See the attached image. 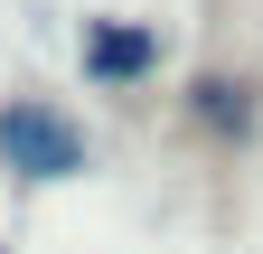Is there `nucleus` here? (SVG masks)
I'll use <instances>...</instances> for the list:
<instances>
[{"instance_id":"f257e3e1","label":"nucleus","mask_w":263,"mask_h":254,"mask_svg":"<svg viewBox=\"0 0 263 254\" xmlns=\"http://www.w3.org/2000/svg\"><path fill=\"white\" fill-rule=\"evenodd\" d=\"M0 160H10L19 179H76V170H85V132H76L57 104L19 94V104H0Z\"/></svg>"},{"instance_id":"7ed1b4c3","label":"nucleus","mask_w":263,"mask_h":254,"mask_svg":"<svg viewBox=\"0 0 263 254\" xmlns=\"http://www.w3.org/2000/svg\"><path fill=\"white\" fill-rule=\"evenodd\" d=\"M197 122H207L216 141H245L254 132V85L245 76H197V104H188Z\"/></svg>"},{"instance_id":"f03ea898","label":"nucleus","mask_w":263,"mask_h":254,"mask_svg":"<svg viewBox=\"0 0 263 254\" xmlns=\"http://www.w3.org/2000/svg\"><path fill=\"white\" fill-rule=\"evenodd\" d=\"M76 57H85V76L94 85H141L151 66H160V28H141V19H85V38H76Z\"/></svg>"}]
</instances>
